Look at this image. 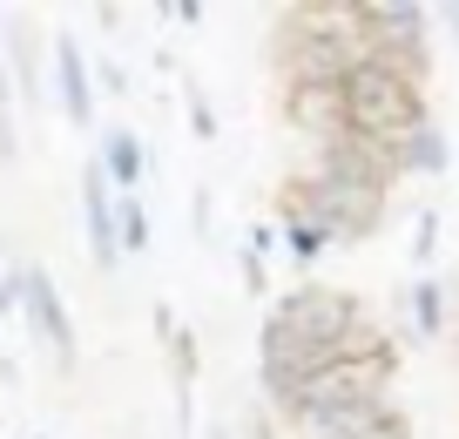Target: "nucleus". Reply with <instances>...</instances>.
Here are the masks:
<instances>
[{
  "instance_id": "c85d7f7f",
  "label": "nucleus",
  "mask_w": 459,
  "mask_h": 439,
  "mask_svg": "<svg viewBox=\"0 0 459 439\" xmlns=\"http://www.w3.org/2000/svg\"><path fill=\"white\" fill-rule=\"evenodd\" d=\"M95 28H108V34L122 28V7H115V0H101V7H95Z\"/></svg>"
},
{
  "instance_id": "a878e982",
  "label": "nucleus",
  "mask_w": 459,
  "mask_h": 439,
  "mask_svg": "<svg viewBox=\"0 0 459 439\" xmlns=\"http://www.w3.org/2000/svg\"><path fill=\"white\" fill-rule=\"evenodd\" d=\"M432 28H446V41L459 48V0H446V7H432Z\"/></svg>"
},
{
  "instance_id": "4468645a",
  "label": "nucleus",
  "mask_w": 459,
  "mask_h": 439,
  "mask_svg": "<svg viewBox=\"0 0 459 439\" xmlns=\"http://www.w3.org/2000/svg\"><path fill=\"white\" fill-rule=\"evenodd\" d=\"M0 61H7V75H14V101L21 109H41L48 82H41V55H34L28 21H14V34H0Z\"/></svg>"
},
{
  "instance_id": "6ab92c4d",
  "label": "nucleus",
  "mask_w": 459,
  "mask_h": 439,
  "mask_svg": "<svg viewBox=\"0 0 459 439\" xmlns=\"http://www.w3.org/2000/svg\"><path fill=\"white\" fill-rule=\"evenodd\" d=\"M237 277H244V298L250 304H271V264H264L257 250H244V243H237Z\"/></svg>"
},
{
  "instance_id": "4be33fe9",
  "label": "nucleus",
  "mask_w": 459,
  "mask_h": 439,
  "mask_svg": "<svg viewBox=\"0 0 459 439\" xmlns=\"http://www.w3.org/2000/svg\"><path fill=\"white\" fill-rule=\"evenodd\" d=\"M7 318H21V264L0 270V325H7Z\"/></svg>"
},
{
  "instance_id": "ddd939ff",
  "label": "nucleus",
  "mask_w": 459,
  "mask_h": 439,
  "mask_svg": "<svg viewBox=\"0 0 459 439\" xmlns=\"http://www.w3.org/2000/svg\"><path fill=\"white\" fill-rule=\"evenodd\" d=\"M392 162H399V183H405V176H419V183H439V176L453 170V142H446L439 122H419L412 136L392 142Z\"/></svg>"
},
{
  "instance_id": "9d476101",
  "label": "nucleus",
  "mask_w": 459,
  "mask_h": 439,
  "mask_svg": "<svg viewBox=\"0 0 459 439\" xmlns=\"http://www.w3.org/2000/svg\"><path fill=\"white\" fill-rule=\"evenodd\" d=\"M48 61H55V101L68 128H95V75H88V48L74 34H48Z\"/></svg>"
},
{
  "instance_id": "20e7f679",
  "label": "nucleus",
  "mask_w": 459,
  "mask_h": 439,
  "mask_svg": "<svg viewBox=\"0 0 459 439\" xmlns=\"http://www.w3.org/2000/svg\"><path fill=\"white\" fill-rule=\"evenodd\" d=\"M419 122H432L426 82L392 75V68H378V61H365V68L344 75V128H351V136H372V142L392 149V142L412 136Z\"/></svg>"
},
{
  "instance_id": "aec40b11",
  "label": "nucleus",
  "mask_w": 459,
  "mask_h": 439,
  "mask_svg": "<svg viewBox=\"0 0 459 439\" xmlns=\"http://www.w3.org/2000/svg\"><path fill=\"white\" fill-rule=\"evenodd\" d=\"M88 75H95V82H101V95H115V101H122V95H135V88H129V68H122L115 55H95V61H88Z\"/></svg>"
},
{
  "instance_id": "bb28decb",
  "label": "nucleus",
  "mask_w": 459,
  "mask_h": 439,
  "mask_svg": "<svg viewBox=\"0 0 459 439\" xmlns=\"http://www.w3.org/2000/svg\"><path fill=\"white\" fill-rule=\"evenodd\" d=\"M149 325H156V338H162V345H169L176 331H183V325H176V312H169V304H149Z\"/></svg>"
},
{
  "instance_id": "b1692460",
  "label": "nucleus",
  "mask_w": 459,
  "mask_h": 439,
  "mask_svg": "<svg viewBox=\"0 0 459 439\" xmlns=\"http://www.w3.org/2000/svg\"><path fill=\"white\" fill-rule=\"evenodd\" d=\"M244 250H257L264 264H271V257L284 250V243H277V224H250V230H244Z\"/></svg>"
},
{
  "instance_id": "f8f14e48",
  "label": "nucleus",
  "mask_w": 459,
  "mask_h": 439,
  "mask_svg": "<svg viewBox=\"0 0 459 439\" xmlns=\"http://www.w3.org/2000/svg\"><path fill=\"white\" fill-rule=\"evenodd\" d=\"M95 162H101V176L115 183V197H135V189L156 176V156H149V142L135 136V128H108V136L95 142Z\"/></svg>"
},
{
  "instance_id": "f03ea898",
  "label": "nucleus",
  "mask_w": 459,
  "mask_h": 439,
  "mask_svg": "<svg viewBox=\"0 0 459 439\" xmlns=\"http://www.w3.org/2000/svg\"><path fill=\"white\" fill-rule=\"evenodd\" d=\"M277 216L317 224L331 237V250H359V243H372L378 230H385L392 189L351 183V176H325V170H311V162H298V170L284 176V189H277Z\"/></svg>"
},
{
  "instance_id": "9b49d317",
  "label": "nucleus",
  "mask_w": 459,
  "mask_h": 439,
  "mask_svg": "<svg viewBox=\"0 0 459 439\" xmlns=\"http://www.w3.org/2000/svg\"><path fill=\"white\" fill-rule=\"evenodd\" d=\"M446 325H453L446 277H412L399 291V331H392V338L399 345H432V338H446Z\"/></svg>"
},
{
  "instance_id": "39448f33",
  "label": "nucleus",
  "mask_w": 459,
  "mask_h": 439,
  "mask_svg": "<svg viewBox=\"0 0 459 439\" xmlns=\"http://www.w3.org/2000/svg\"><path fill=\"white\" fill-rule=\"evenodd\" d=\"M351 28L365 41V61L412 75V82L432 75V7H419V0H351Z\"/></svg>"
},
{
  "instance_id": "412c9836",
  "label": "nucleus",
  "mask_w": 459,
  "mask_h": 439,
  "mask_svg": "<svg viewBox=\"0 0 459 439\" xmlns=\"http://www.w3.org/2000/svg\"><path fill=\"white\" fill-rule=\"evenodd\" d=\"M0 162H21V128H14V101H0Z\"/></svg>"
},
{
  "instance_id": "f3484780",
  "label": "nucleus",
  "mask_w": 459,
  "mask_h": 439,
  "mask_svg": "<svg viewBox=\"0 0 459 439\" xmlns=\"http://www.w3.org/2000/svg\"><path fill=\"white\" fill-rule=\"evenodd\" d=\"M432 264H439V210L426 203V210L412 216V270L432 277Z\"/></svg>"
},
{
  "instance_id": "a211bd4d",
  "label": "nucleus",
  "mask_w": 459,
  "mask_h": 439,
  "mask_svg": "<svg viewBox=\"0 0 459 439\" xmlns=\"http://www.w3.org/2000/svg\"><path fill=\"white\" fill-rule=\"evenodd\" d=\"M183 115H189V136H196V142H216V136H223V122H216L203 82H183Z\"/></svg>"
},
{
  "instance_id": "0eeeda50",
  "label": "nucleus",
  "mask_w": 459,
  "mask_h": 439,
  "mask_svg": "<svg viewBox=\"0 0 459 439\" xmlns=\"http://www.w3.org/2000/svg\"><path fill=\"white\" fill-rule=\"evenodd\" d=\"M290 439H419L412 412L392 399H372V406H344V412H304V419L284 426Z\"/></svg>"
},
{
  "instance_id": "c756f323",
  "label": "nucleus",
  "mask_w": 459,
  "mask_h": 439,
  "mask_svg": "<svg viewBox=\"0 0 459 439\" xmlns=\"http://www.w3.org/2000/svg\"><path fill=\"white\" fill-rule=\"evenodd\" d=\"M0 270H7V237H0Z\"/></svg>"
},
{
  "instance_id": "7ed1b4c3",
  "label": "nucleus",
  "mask_w": 459,
  "mask_h": 439,
  "mask_svg": "<svg viewBox=\"0 0 459 439\" xmlns=\"http://www.w3.org/2000/svg\"><path fill=\"white\" fill-rule=\"evenodd\" d=\"M264 318H271L284 338H298L304 352L317 358V365H338V345L351 338V331H359L372 312H365L359 291H338V284L304 277V284H290V291H277Z\"/></svg>"
},
{
  "instance_id": "2f4dec72",
  "label": "nucleus",
  "mask_w": 459,
  "mask_h": 439,
  "mask_svg": "<svg viewBox=\"0 0 459 439\" xmlns=\"http://www.w3.org/2000/svg\"><path fill=\"white\" fill-rule=\"evenodd\" d=\"M453 331H459V318H453Z\"/></svg>"
},
{
  "instance_id": "7c9ffc66",
  "label": "nucleus",
  "mask_w": 459,
  "mask_h": 439,
  "mask_svg": "<svg viewBox=\"0 0 459 439\" xmlns=\"http://www.w3.org/2000/svg\"><path fill=\"white\" fill-rule=\"evenodd\" d=\"M28 439H55V433H28Z\"/></svg>"
},
{
  "instance_id": "1a4fd4ad",
  "label": "nucleus",
  "mask_w": 459,
  "mask_h": 439,
  "mask_svg": "<svg viewBox=\"0 0 459 439\" xmlns=\"http://www.w3.org/2000/svg\"><path fill=\"white\" fill-rule=\"evenodd\" d=\"M277 115L304 149H325L344 136V88H277Z\"/></svg>"
},
{
  "instance_id": "6e6552de",
  "label": "nucleus",
  "mask_w": 459,
  "mask_h": 439,
  "mask_svg": "<svg viewBox=\"0 0 459 439\" xmlns=\"http://www.w3.org/2000/svg\"><path fill=\"white\" fill-rule=\"evenodd\" d=\"M82 237H88V264L95 277L122 270V237H115V183L101 176V162H82Z\"/></svg>"
},
{
  "instance_id": "393cba45",
  "label": "nucleus",
  "mask_w": 459,
  "mask_h": 439,
  "mask_svg": "<svg viewBox=\"0 0 459 439\" xmlns=\"http://www.w3.org/2000/svg\"><path fill=\"white\" fill-rule=\"evenodd\" d=\"M162 14H169L176 28H203V21H210V7H196V0H169Z\"/></svg>"
},
{
  "instance_id": "dca6fc26",
  "label": "nucleus",
  "mask_w": 459,
  "mask_h": 439,
  "mask_svg": "<svg viewBox=\"0 0 459 439\" xmlns=\"http://www.w3.org/2000/svg\"><path fill=\"white\" fill-rule=\"evenodd\" d=\"M277 243H284V257L298 270H317V257H331V237L317 224H304V216H277Z\"/></svg>"
},
{
  "instance_id": "cd10ccee",
  "label": "nucleus",
  "mask_w": 459,
  "mask_h": 439,
  "mask_svg": "<svg viewBox=\"0 0 459 439\" xmlns=\"http://www.w3.org/2000/svg\"><path fill=\"white\" fill-rule=\"evenodd\" d=\"M0 385H7V392L21 385V358H14V352H0Z\"/></svg>"
},
{
  "instance_id": "f257e3e1",
  "label": "nucleus",
  "mask_w": 459,
  "mask_h": 439,
  "mask_svg": "<svg viewBox=\"0 0 459 439\" xmlns=\"http://www.w3.org/2000/svg\"><path fill=\"white\" fill-rule=\"evenodd\" d=\"M277 88H344V75L365 68V41L351 28V0H311L284 7L271 34Z\"/></svg>"
},
{
  "instance_id": "5701e85b",
  "label": "nucleus",
  "mask_w": 459,
  "mask_h": 439,
  "mask_svg": "<svg viewBox=\"0 0 459 439\" xmlns=\"http://www.w3.org/2000/svg\"><path fill=\"white\" fill-rule=\"evenodd\" d=\"M210 224H216V203H210V189H189V230H196V237H210Z\"/></svg>"
},
{
  "instance_id": "423d86ee",
  "label": "nucleus",
  "mask_w": 459,
  "mask_h": 439,
  "mask_svg": "<svg viewBox=\"0 0 459 439\" xmlns=\"http://www.w3.org/2000/svg\"><path fill=\"white\" fill-rule=\"evenodd\" d=\"M21 325H28V338L48 352V365H55L61 379H74V365H82V331H74V312H68L55 270H48L41 257L21 264Z\"/></svg>"
},
{
  "instance_id": "2eb2a0df",
  "label": "nucleus",
  "mask_w": 459,
  "mask_h": 439,
  "mask_svg": "<svg viewBox=\"0 0 459 439\" xmlns=\"http://www.w3.org/2000/svg\"><path fill=\"white\" fill-rule=\"evenodd\" d=\"M115 237H122V257H149V237H156V216H149V197H115Z\"/></svg>"
}]
</instances>
